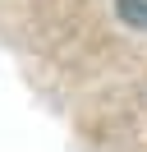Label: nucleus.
Instances as JSON below:
<instances>
[{
	"mask_svg": "<svg viewBox=\"0 0 147 152\" xmlns=\"http://www.w3.org/2000/svg\"><path fill=\"white\" fill-rule=\"evenodd\" d=\"M119 5V19L129 28H147V0H115Z\"/></svg>",
	"mask_w": 147,
	"mask_h": 152,
	"instance_id": "nucleus-1",
	"label": "nucleus"
}]
</instances>
